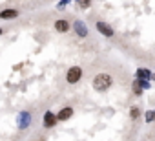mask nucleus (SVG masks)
<instances>
[{
    "label": "nucleus",
    "instance_id": "nucleus-1",
    "mask_svg": "<svg viewBox=\"0 0 155 141\" xmlns=\"http://www.w3.org/2000/svg\"><path fill=\"white\" fill-rule=\"evenodd\" d=\"M113 84H115V79L108 72H99L91 81V88L95 92H99V94H106L108 90H111Z\"/></svg>",
    "mask_w": 155,
    "mask_h": 141
},
{
    "label": "nucleus",
    "instance_id": "nucleus-2",
    "mask_svg": "<svg viewBox=\"0 0 155 141\" xmlns=\"http://www.w3.org/2000/svg\"><path fill=\"white\" fill-rule=\"evenodd\" d=\"M82 75H84V70H82V66H79V64H73V66H69V68L66 70L64 81H66V84H68V86H75V84H79V83L82 81Z\"/></svg>",
    "mask_w": 155,
    "mask_h": 141
},
{
    "label": "nucleus",
    "instance_id": "nucleus-3",
    "mask_svg": "<svg viewBox=\"0 0 155 141\" xmlns=\"http://www.w3.org/2000/svg\"><path fill=\"white\" fill-rule=\"evenodd\" d=\"M31 125H33V112L31 110H20L17 114V128L20 132H26L31 128Z\"/></svg>",
    "mask_w": 155,
    "mask_h": 141
},
{
    "label": "nucleus",
    "instance_id": "nucleus-4",
    "mask_svg": "<svg viewBox=\"0 0 155 141\" xmlns=\"http://www.w3.org/2000/svg\"><path fill=\"white\" fill-rule=\"evenodd\" d=\"M93 28H95V31L99 33V35H102L104 39H113L115 37V28L111 26V24H108L106 20H95V24H93Z\"/></svg>",
    "mask_w": 155,
    "mask_h": 141
},
{
    "label": "nucleus",
    "instance_id": "nucleus-5",
    "mask_svg": "<svg viewBox=\"0 0 155 141\" xmlns=\"http://www.w3.org/2000/svg\"><path fill=\"white\" fill-rule=\"evenodd\" d=\"M71 29H73V33L79 37V39H88V37H90V28H88V24H86L84 20H81V19H75V20H73Z\"/></svg>",
    "mask_w": 155,
    "mask_h": 141
},
{
    "label": "nucleus",
    "instance_id": "nucleus-6",
    "mask_svg": "<svg viewBox=\"0 0 155 141\" xmlns=\"http://www.w3.org/2000/svg\"><path fill=\"white\" fill-rule=\"evenodd\" d=\"M57 125H58L57 114H55L53 110H46L44 115H42V126H44L46 130H51V128H55Z\"/></svg>",
    "mask_w": 155,
    "mask_h": 141
},
{
    "label": "nucleus",
    "instance_id": "nucleus-7",
    "mask_svg": "<svg viewBox=\"0 0 155 141\" xmlns=\"http://www.w3.org/2000/svg\"><path fill=\"white\" fill-rule=\"evenodd\" d=\"M53 29H55V33H58V35L69 33V31H71V22H69L68 19H57V20L53 22Z\"/></svg>",
    "mask_w": 155,
    "mask_h": 141
},
{
    "label": "nucleus",
    "instance_id": "nucleus-8",
    "mask_svg": "<svg viewBox=\"0 0 155 141\" xmlns=\"http://www.w3.org/2000/svg\"><path fill=\"white\" fill-rule=\"evenodd\" d=\"M20 9L17 8H4V9H0V20H17L20 19Z\"/></svg>",
    "mask_w": 155,
    "mask_h": 141
},
{
    "label": "nucleus",
    "instance_id": "nucleus-9",
    "mask_svg": "<svg viewBox=\"0 0 155 141\" xmlns=\"http://www.w3.org/2000/svg\"><path fill=\"white\" fill-rule=\"evenodd\" d=\"M57 114V119H58V123H66V121H69L73 115H75V108L73 106H62L58 112H55Z\"/></svg>",
    "mask_w": 155,
    "mask_h": 141
},
{
    "label": "nucleus",
    "instance_id": "nucleus-10",
    "mask_svg": "<svg viewBox=\"0 0 155 141\" xmlns=\"http://www.w3.org/2000/svg\"><path fill=\"white\" fill-rule=\"evenodd\" d=\"M151 75L153 72L150 68H137L135 70V79H146V81H151Z\"/></svg>",
    "mask_w": 155,
    "mask_h": 141
},
{
    "label": "nucleus",
    "instance_id": "nucleus-11",
    "mask_svg": "<svg viewBox=\"0 0 155 141\" xmlns=\"http://www.w3.org/2000/svg\"><path fill=\"white\" fill-rule=\"evenodd\" d=\"M128 115H130L131 121H137L139 117H142V108H140L139 105H131L130 110H128Z\"/></svg>",
    "mask_w": 155,
    "mask_h": 141
},
{
    "label": "nucleus",
    "instance_id": "nucleus-12",
    "mask_svg": "<svg viewBox=\"0 0 155 141\" xmlns=\"http://www.w3.org/2000/svg\"><path fill=\"white\" fill-rule=\"evenodd\" d=\"M131 88L150 90V88H151V81H146V79H133V83H131Z\"/></svg>",
    "mask_w": 155,
    "mask_h": 141
},
{
    "label": "nucleus",
    "instance_id": "nucleus-13",
    "mask_svg": "<svg viewBox=\"0 0 155 141\" xmlns=\"http://www.w3.org/2000/svg\"><path fill=\"white\" fill-rule=\"evenodd\" d=\"M75 2H77V6H79L82 11H88L91 8V4H93V0H75Z\"/></svg>",
    "mask_w": 155,
    "mask_h": 141
},
{
    "label": "nucleus",
    "instance_id": "nucleus-14",
    "mask_svg": "<svg viewBox=\"0 0 155 141\" xmlns=\"http://www.w3.org/2000/svg\"><path fill=\"white\" fill-rule=\"evenodd\" d=\"M142 117H144L146 123H153V110H146V112H142Z\"/></svg>",
    "mask_w": 155,
    "mask_h": 141
},
{
    "label": "nucleus",
    "instance_id": "nucleus-15",
    "mask_svg": "<svg viewBox=\"0 0 155 141\" xmlns=\"http://www.w3.org/2000/svg\"><path fill=\"white\" fill-rule=\"evenodd\" d=\"M69 2H71V0H58V2H57V9H64Z\"/></svg>",
    "mask_w": 155,
    "mask_h": 141
},
{
    "label": "nucleus",
    "instance_id": "nucleus-16",
    "mask_svg": "<svg viewBox=\"0 0 155 141\" xmlns=\"http://www.w3.org/2000/svg\"><path fill=\"white\" fill-rule=\"evenodd\" d=\"M142 92H144V90H140V88H133V94H135V95H142Z\"/></svg>",
    "mask_w": 155,
    "mask_h": 141
},
{
    "label": "nucleus",
    "instance_id": "nucleus-17",
    "mask_svg": "<svg viewBox=\"0 0 155 141\" xmlns=\"http://www.w3.org/2000/svg\"><path fill=\"white\" fill-rule=\"evenodd\" d=\"M6 31H8V28H4V26H0V37H2V35H4Z\"/></svg>",
    "mask_w": 155,
    "mask_h": 141
},
{
    "label": "nucleus",
    "instance_id": "nucleus-18",
    "mask_svg": "<svg viewBox=\"0 0 155 141\" xmlns=\"http://www.w3.org/2000/svg\"><path fill=\"white\" fill-rule=\"evenodd\" d=\"M153 123H155V110H153Z\"/></svg>",
    "mask_w": 155,
    "mask_h": 141
},
{
    "label": "nucleus",
    "instance_id": "nucleus-19",
    "mask_svg": "<svg viewBox=\"0 0 155 141\" xmlns=\"http://www.w3.org/2000/svg\"><path fill=\"white\" fill-rule=\"evenodd\" d=\"M151 79H153V81H155V74H153V75H151Z\"/></svg>",
    "mask_w": 155,
    "mask_h": 141
}]
</instances>
